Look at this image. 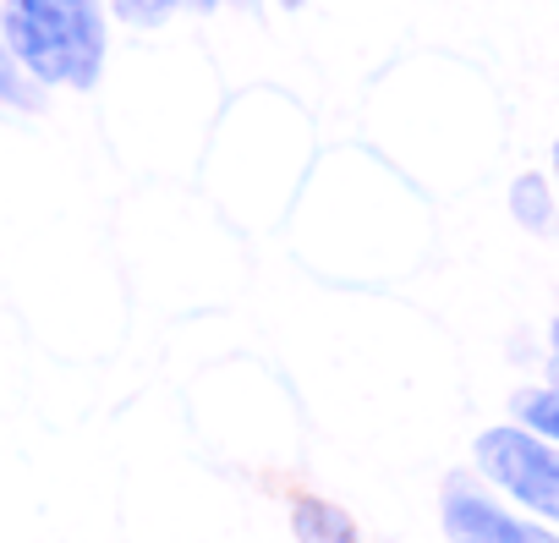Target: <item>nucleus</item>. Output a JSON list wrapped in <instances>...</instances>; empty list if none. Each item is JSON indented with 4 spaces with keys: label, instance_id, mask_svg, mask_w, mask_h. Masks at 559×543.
<instances>
[{
    "label": "nucleus",
    "instance_id": "2",
    "mask_svg": "<svg viewBox=\"0 0 559 543\" xmlns=\"http://www.w3.org/2000/svg\"><path fill=\"white\" fill-rule=\"evenodd\" d=\"M472 472L515 510L559 527V445L521 423H493L472 439Z\"/></svg>",
    "mask_w": 559,
    "mask_h": 543
},
{
    "label": "nucleus",
    "instance_id": "5",
    "mask_svg": "<svg viewBox=\"0 0 559 543\" xmlns=\"http://www.w3.org/2000/svg\"><path fill=\"white\" fill-rule=\"evenodd\" d=\"M504 203H510V220H515L521 231H532V236H548V231L559 225V187H554L543 170H521V176L510 181Z\"/></svg>",
    "mask_w": 559,
    "mask_h": 543
},
{
    "label": "nucleus",
    "instance_id": "4",
    "mask_svg": "<svg viewBox=\"0 0 559 543\" xmlns=\"http://www.w3.org/2000/svg\"><path fill=\"white\" fill-rule=\"evenodd\" d=\"M292 538L297 543H368L362 527L352 521V510H341L335 499H319V494L292 499Z\"/></svg>",
    "mask_w": 559,
    "mask_h": 543
},
{
    "label": "nucleus",
    "instance_id": "8",
    "mask_svg": "<svg viewBox=\"0 0 559 543\" xmlns=\"http://www.w3.org/2000/svg\"><path fill=\"white\" fill-rule=\"evenodd\" d=\"M45 94H50V88H39V83L28 78V67L12 56V45L0 39V110L34 116V110H45Z\"/></svg>",
    "mask_w": 559,
    "mask_h": 543
},
{
    "label": "nucleus",
    "instance_id": "10",
    "mask_svg": "<svg viewBox=\"0 0 559 543\" xmlns=\"http://www.w3.org/2000/svg\"><path fill=\"white\" fill-rule=\"evenodd\" d=\"M548 181H554V187H559V138H554V143H548Z\"/></svg>",
    "mask_w": 559,
    "mask_h": 543
},
{
    "label": "nucleus",
    "instance_id": "1",
    "mask_svg": "<svg viewBox=\"0 0 559 543\" xmlns=\"http://www.w3.org/2000/svg\"><path fill=\"white\" fill-rule=\"evenodd\" d=\"M0 39L39 88L88 94L105 78L110 17L99 0H0Z\"/></svg>",
    "mask_w": 559,
    "mask_h": 543
},
{
    "label": "nucleus",
    "instance_id": "3",
    "mask_svg": "<svg viewBox=\"0 0 559 543\" xmlns=\"http://www.w3.org/2000/svg\"><path fill=\"white\" fill-rule=\"evenodd\" d=\"M444 543H559V527L499 499L477 472H450L439 488Z\"/></svg>",
    "mask_w": 559,
    "mask_h": 543
},
{
    "label": "nucleus",
    "instance_id": "12",
    "mask_svg": "<svg viewBox=\"0 0 559 543\" xmlns=\"http://www.w3.org/2000/svg\"><path fill=\"white\" fill-rule=\"evenodd\" d=\"M554 385H559V374H554Z\"/></svg>",
    "mask_w": 559,
    "mask_h": 543
},
{
    "label": "nucleus",
    "instance_id": "9",
    "mask_svg": "<svg viewBox=\"0 0 559 543\" xmlns=\"http://www.w3.org/2000/svg\"><path fill=\"white\" fill-rule=\"evenodd\" d=\"M559 374V314L548 319V379Z\"/></svg>",
    "mask_w": 559,
    "mask_h": 543
},
{
    "label": "nucleus",
    "instance_id": "6",
    "mask_svg": "<svg viewBox=\"0 0 559 543\" xmlns=\"http://www.w3.org/2000/svg\"><path fill=\"white\" fill-rule=\"evenodd\" d=\"M510 423L532 428L537 439L559 445V385L554 379H537V385H521L510 396Z\"/></svg>",
    "mask_w": 559,
    "mask_h": 543
},
{
    "label": "nucleus",
    "instance_id": "11",
    "mask_svg": "<svg viewBox=\"0 0 559 543\" xmlns=\"http://www.w3.org/2000/svg\"><path fill=\"white\" fill-rule=\"evenodd\" d=\"M236 7H247V12H258V7H263V0H236Z\"/></svg>",
    "mask_w": 559,
    "mask_h": 543
},
{
    "label": "nucleus",
    "instance_id": "7",
    "mask_svg": "<svg viewBox=\"0 0 559 543\" xmlns=\"http://www.w3.org/2000/svg\"><path fill=\"white\" fill-rule=\"evenodd\" d=\"M219 7H225V0H110V17L127 23V28H165L176 12L209 17V12H219Z\"/></svg>",
    "mask_w": 559,
    "mask_h": 543
}]
</instances>
